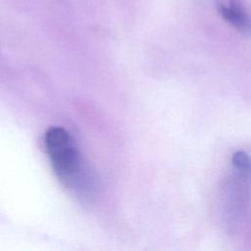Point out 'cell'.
Masks as SVG:
<instances>
[{
    "instance_id": "cell-1",
    "label": "cell",
    "mask_w": 251,
    "mask_h": 251,
    "mask_svg": "<svg viewBox=\"0 0 251 251\" xmlns=\"http://www.w3.org/2000/svg\"><path fill=\"white\" fill-rule=\"evenodd\" d=\"M44 146L60 181L80 198L90 199L94 182L71 134L63 127L51 126L45 131Z\"/></svg>"
},
{
    "instance_id": "cell-2",
    "label": "cell",
    "mask_w": 251,
    "mask_h": 251,
    "mask_svg": "<svg viewBox=\"0 0 251 251\" xmlns=\"http://www.w3.org/2000/svg\"><path fill=\"white\" fill-rule=\"evenodd\" d=\"M217 8L229 25L241 34L251 37V15L242 0H219Z\"/></svg>"
}]
</instances>
